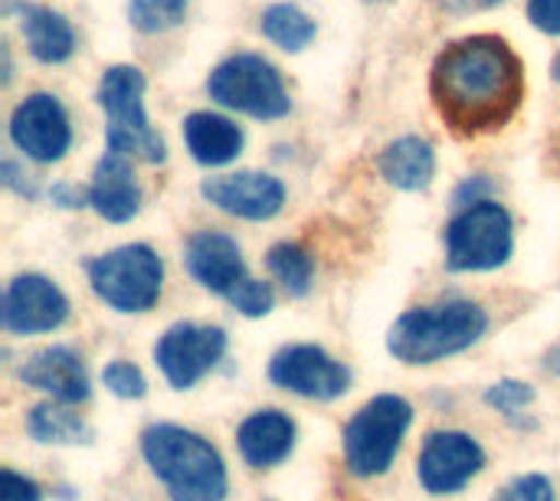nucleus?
Wrapping results in <instances>:
<instances>
[{"instance_id":"20","label":"nucleus","mask_w":560,"mask_h":501,"mask_svg":"<svg viewBox=\"0 0 560 501\" xmlns=\"http://www.w3.org/2000/svg\"><path fill=\"white\" fill-rule=\"evenodd\" d=\"M20 26L23 36L30 43V53L39 62H66L75 49V33L69 26V20L49 7H36V3H20Z\"/></svg>"},{"instance_id":"8","label":"nucleus","mask_w":560,"mask_h":501,"mask_svg":"<svg viewBox=\"0 0 560 501\" xmlns=\"http://www.w3.org/2000/svg\"><path fill=\"white\" fill-rule=\"evenodd\" d=\"M89 282L115 312H148L161 299L164 266L151 246H121L89 263Z\"/></svg>"},{"instance_id":"23","label":"nucleus","mask_w":560,"mask_h":501,"mask_svg":"<svg viewBox=\"0 0 560 501\" xmlns=\"http://www.w3.org/2000/svg\"><path fill=\"white\" fill-rule=\"evenodd\" d=\"M262 33L276 46L299 53L302 46H308L315 39V20L305 10H299L295 3H272L262 10Z\"/></svg>"},{"instance_id":"17","label":"nucleus","mask_w":560,"mask_h":501,"mask_svg":"<svg viewBox=\"0 0 560 501\" xmlns=\"http://www.w3.org/2000/svg\"><path fill=\"white\" fill-rule=\"evenodd\" d=\"M89 203L95 207L98 217L112 220V223H125L138 213L141 207V190L135 180L131 164L121 154H105L95 164L92 174V187H89Z\"/></svg>"},{"instance_id":"1","label":"nucleus","mask_w":560,"mask_h":501,"mask_svg":"<svg viewBox=\"0 0 560 501\" xmlns=\"http://www.w3.org/2000/svg\"><path fill=\"white\" fill-rule=\"evenodd\" d=\"M430 95L456 135H489L505 128L522 108L525 66L502 36H466L436 56Z\"/></svg>"},{"instance_id":"2","label":"nucleus","mask_w":560,"mask_h":501,"mask_svg":"<svg viewBox=\"0 0 560 501\" xmlns=\"http://www.w3.org/2000/svg\"><path fill=\"white\" fill-rule=\"evenodd\" d=\"M151 473L164 482L171 501H223L226 469L220 453L190 430L161 423L141 436Z\"/></svg>"},{"instance_id":"34","label":"nucleus","mask_w":560,"mask_h":501,"mask_svg":"<svg viewBox=\"0 0 560 501\" xmlns=\"http://www.w3.org/2000/svg\"><path fill=\"white\" fill-rule=\"evenodd\" d=\"M52 200L59 203V207H82V190L79 187H69V184H56L52 187Z\"/></svg>"},{"instance_id":"4","label":"nucleus","mask_w":560,"mask_h":501,"mask_svg":"<svg viewBox=\"0 0 560 501\" xmlns=\"http://www.w3.org/2000/svg\"><path fill=\"white\" fill-rule=\"evenodd\" d=\"M144 75L135 66H112L98 82V105L108 115V151L121 158H141L161 164L167 158L164 138L148 125L144 115Z\"/></svg>"},{"instance_id":"21","label":"nucleus","mask_w":560,"mask_h":501,"mask_svg":"<svg viewBox=\"0 0 560 501\" xmlns=\"http://www.w3.org/2000/svg\"><path fill=\"white\" fill-rule=\"evenodd\" d=\"M377 164H381L384 180L400 187V190H423V187H430V180L436 174L433 144L417 138V135L387 144Z\"/></svg>"},{"instance_id":"7","label":"nucleus","mask_w":560,"mask_h":501,"mask_svg":"<svg viewBox=\"0 0 560 501\" xmlns=\"http://www.w3.org/2000/svg\"><path fill=\"white\" fill-rule=\"evenodd\" d=\"M207 92L220 105L243 112V115H253V118H282L292 108L279 69L269 59L253 56V53H240V56L223 59L210 72Z\"/></svg>"},{"instance_id":"35","label":"nucleus","mask_w":560,"mask_h":501,"mask_svg":"<svg viewBox=\"0 0 560 501\" xmlns=\"http://www.w3.org/2000/svg\"><path fill=\"white\" fill-rule=\"evenodd\" d=\"M548 368H555V371L560 374V348L555 351V354H551V358H548Z\"/></svg>"},{"instance_id":"25","label":"nucleus","mask_w":560,"mask_h":501,"mask_svg":"<svg viewBox=\"0 0 560 501\" xmlns=\"http://www.w3.org/2000/svg\"><path fill=\"white\" fill-rule=\"evenodd\" d=\"M187 16V0H131L128 3V20L141 33H164L184 23Z\"/></svg>"},{"instance_id":"15","label":"nucleus","mask_w":560,"mask_h":501,"mask_svg":"<svg viewBox=\"0 0 560 501\" xmlns=\"http://www.w3.org/2000/svg\"><path fill=\"white\" fill-rule=\"evenodd\" d=\"M184 259H187L190 276L203 289H210V292H217L223 299H230L249 279L243 253L226 233H213V230L194 233L187 240V256Z\"/></svg>"},{"instance_id":"33","label":"nucleus","mask_w":560,"mask_h":501,"mask_svg":"<svg viewBox=\"0 0 560 501\" xmlns=\"http://www.w3.org/2000/svg\"><path fill=\"white\" fill-rule=\"evenodd\" d=\"M502 0H443V7L450 13H479V10H489Z\"/></svg>"},{"instance_id":"31","label":"nucleus","mask_w":560,"mask_h":501,"mask_svg":"<svg viewBox=\"0 0 560 501\" xmlns=\"http://www.w3.org/2000/svg\"><path fill=\"white\" fill-rule=\"evenodd\" d=\"M528 20L545 30V33H560V0H528Z\"/></svg>"},{"instance_id":"3","label":"nucleus","mask_w":560,"mask_h":501,"mask_svg":"<svg viewBox=\"0 0 560 501\" xmlns=\"http://www.w3.org/2000/svg\"><path fill=\"white\" fill-rule=\"evenodd\" d=\"M486 312L476 302H446L400 315L387 335V348L404 364H433L472 348L486 335Z\"/></svg>"},{"instance_id":"30","label":"nucleus","mask_w":560,"mask_h":501,"mask_svg":"<svg viewBox=\"0 0 560 501\" xmlns=\"http://www.w3.org/2000/svg\"><path fill=\"white\" fill-rule=\"evenodd\" d=\"M0 501H39V489H36V482L3 469V476H0Z\"/></svg>"},{"instance_id":"10","label":"nucleus","mask_w":560,"mask_h":501,"mask_svg":"<svg viewBox=\"0 0 560 501\" xmlns=\"http://www.w3.org/2000/svg\"><path fill=\"white\" fill-rule=\"evenodd\" d=\"M226 351V335L210 325H174L154 348V361L164 377L187 391L194 387Z\"/></svg>"},{"instance_id":"11","label":"nucleus","mask_w":560,"mask_h":501,"mask_svg":"<svg viewBox=\"0 0 560 501\" xmlns=\"http://www.w3.org/2000/svg\"><path fill=\"white\" fill-rule=\"evenodd\" d=\"M269 377L282 391H292L312 400H335L351 387L348 368L315 345H295V348L279 351L269 364Z\"/></svg>"},{"instance_id":"28","label":"nucleus","mask_w":560,"mask_h":501,"mask_svg":"<svg viewBox=\"0 0 560 501\" xmlns=\"http://www.w3.org/2000/svg\"><path fill=\"white\" fill-rule=\"evenodd\" d=\"M532 400H535V391H532L528 384H522V381H502V384H495V387L486 391V404L495 407V410L505 413V417H515V413L525 410Z\"/></svg>"},{"instance_id":"13","label":"nucleus","mask_w":560,"mask_h":501,"mask_svg":"<svg viewBox=\"0 0 560 501\" xmlns=\"http://www.w3.org/2000/svg\"><path fill=\"white\" fill-rule=\"evenodd\" d=\"M69 302L46 276H16L3 292L0 322L10 335H39L66 322Z\"/></svg>"},{"instance_id":"19","label":"nucleus","mask_w":560,"mask_h":501,"mask_svg":"<svg viewBox=\"0 0 560 501\" xmlns=\"http://www.w3.org/2000/svg\"><path fill=\"white\" fill-rule=\"evenodd\" d=\"M184 141L187 151L194 154V161L207 164V167H220L230 164L240 151H243V131L213 112H194L184 121Z\"/></svg>"},{"instance_id":"6","label":"nucleus","mask_w":560,"mask_h":501,"mask_svg":"<svg viewBox=\"0 0 560 501\" xmlns=\"http://www.w3.org/2000/svg\"><path fill=\"white\" fill-rule=\"evenodd\" d=\"M515 246L512 217L502 203L482 200L466 207L446 226V266L453 272H486L509 263Z\"/></svg>"},{"instance_id":"27","label":"nucleus","mask_w":560,"mask_h":501,"mask_svg":"<svg viewBox=\"0 0 560 501\" xmlns=\"http://www.w3.org/2000/svg\"><path fill=\"white\" fill-rule=\"evenodd\" d=\"M233 308H240L243 315H249V318H262V315H269L272 312V302H276V295H272V289H269V282H259V279H246L230 299H226Z\"/></svg>"},{"instance_id":"16","label":"nucleus","mask_w":560,"mask_h":501,"mask_svg":"<svg viewBox=\"0 0 560 501\" xmlns=\"http://www.w3.org/2000/svg\"><path fill=\"white\" fill-rule=\"evenodd\" d=\"M20 381L33 391L49 394L59 404H79L89 397V377L85 368L79 361L75 351L56 345L46 351H36L23 368H20Z\"/></svg>"},{"instance_id":"24","label":"nucleus","mask_w":560,"mask_h":501,"mask_svg":"<svg viewBox=\"0 0 560 501\" xmlns=\"http://www.w3.org/2000/svg\"><path fill=\"white\" fill-rule=\"evenodd\" d=\"M266 266L285 286L289 295H305L308 292L315 263H312V256L302 246H295V243H276L269 249V256H266Z\"/></svg>"},{"instance_id":"9","label":"nucleus","mask_w":560,"mask_h":501,"mask_svg":"<svg viewBox=\"0 0 560 501\" xmlns=\"http://www.w3.org/2000/svg\"><path fill=\"white\" fill-rule=\"evenodd\" d=\"M10 138L26 158L39 161V164H52L72 144L69 115H66V108L59 105L56 95L36 92V95H30L26 102H20L13 108Z\"/></svg>"},{"instance_id":"14","label":"nucleus","mask_w":560,"mask_h":501,"mask_svg":"<svg viewBox=\"0 0 560 501\" xmlns=\"http://www.w3.org/2000/svg\"><path fill=\"white\" fill-rule=\"evenodd\" d=\"M200 194L223 213L243 217V220H269L282 210L285 203V187L256 171H240V174H223L203 180Z\"/></svg>"},{"instance_id":"5","label":"nucleus","mask_w":560,"mask_h":501,"mask_svg":"<svg viewBox=\"0 0 560 501\" xmlns=\"http://www.w3.org/2000/svg\"><path fill=\"white\" fill-rule=\"evenodd\" d=\"M410 404L394 394L374 397L368 407H361L345 430L348 469L361 479L384 476L394 466V456L404 443V433L410 430Z\"/></svg>"},{"instance_id":"18","label":"nucleus","mask_w":560,"mask_h":501,"mask_svg":"<svg viewBox=\"0 0 560 501\" xmlns=\"http://www.w3.org/2000/svg\"><path fill=\"white\" fill-rule=\"evenodd\" d=\"M236 443H240V453L249 466L256 469H269L276 463H282L292 446H295V423L279 413V410H262V413H253L240 433H236Z\"/></svg>"},{"instance_id":"26","label":"nucleus","mask_w":560,"mask_h":501,"mask_svg":"<svg viewBox=\"0 0 560 501\" xmlns=\"http://www.w3.org/2000/svg\"><path fill=\"white\" fill-rule=\"evenodd\" d=\"M102 381H105V387H108L115 397H121V400H141V397L148 394V381H144V374H141L135 364H128V361H115V364H108V368H105V374H102Z\"/></svg>"},{"instance_id":"36","label":"nucleus","mask_w":560,"mask_h":501,"mask_svg":"<svg viewBox=\"0 0 560 501\" xmlns=\"http://www.w3.org/2000/svg\"><path fill=\"white\" fill-rule=\"evenodd\" d=\"M551 72H555V79L560 82V53H558V59H555V66H551Z\"/></svg>"},{"instance_id":"12","label":"nucleus","mask_w":560,"mask_h":501,"mask_svg":"<svg viewBox=\"0 0 560 501\" xmlns=\"http://www.w3.org/2000/svg\"><path fill=\"white\" fill-rule=\"evenodd\" d=\"M486 466L482 446L466 433H430L420 453V482L433 496L459 492Z\"/></svg>"},{"instance_id":"22","label":"nucleus","mask_w":560,"mask_h":501,"mask_svg":"<svg viewBox=\"0 0 560 501\" xmlns=\"http://www.w3.org/2000/svg\"><path fill=\"white\" fill-rule=\"evenodd\" d=\"M26 430L36 443H56V446H89L95 440L92 427L79 420L72 410L59 404H39L33 407Z\"/></svg>"},{"instance_id":"29","label":"nucleus","mask_w":560,"mask_h":501,"mask_svg":"<svg viewBox=\"0 0 560 501\" xmlns=\"http://www.w3.org/2000/svg\"><path fill=\"white\" fill-rule=\"evenodd\" d=\"M495 501H555V489L545 476H522L509 489H502Z\"/></svg>"},{"instance_id":"32","label":"nucleus","mask_w":560,"mask_h":501,"mask_svg":"<svg viewBox=\"0 0 560 501\" xmlns=\"http://www.w3.org/2000/svg\"><path fill=\"white\" fill-rule=\"evenodd\" d=\"M489 187H492V184H489V177H472V180H466V184L456 190L453 203H456V207H463V210H466V207H476V203H482V200H486Z\"/></svg>"}]
</instances>
